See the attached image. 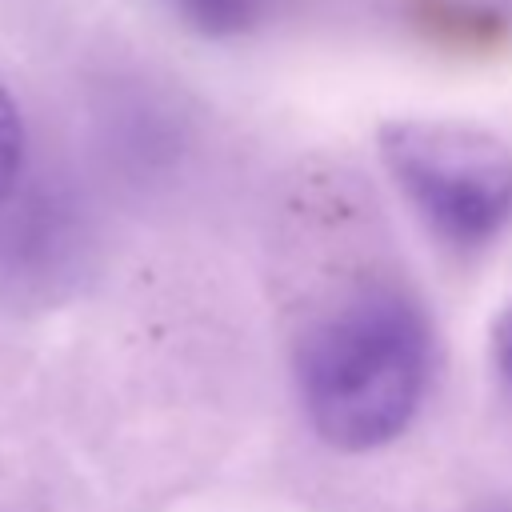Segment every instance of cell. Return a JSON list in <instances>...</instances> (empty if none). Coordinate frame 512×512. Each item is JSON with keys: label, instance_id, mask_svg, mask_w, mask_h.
<instances>
[{"label": "cell", "instance_id": "6da1fadb", "mask_svg": "<svg viewBox=\"0 0 512 512\" xmlns=\"http://www.w3.org/2000/svg\"><path fill=\"white\" fill-rule=\"evenodd\" d=\"M432 364L424 312L396 288L372 284L320 316L300 344V396L312 428L368 452L408 428Z\"/></svg>", "mask_w": 512, "mask_h": 512}, {"label": "cell", "instance_id": "3957f363", "mask_svg": "<svg viewBox=\"0 0 512 512\" xmlns=\"http://www.w3.org/2000/svg\"><path fill=\"white\" fill-rule=\"evenodd\" d=\"M184 20L208 36H236L260 20L264 0H172Z\"/></svg>", "mask_w": 512, "mask_h": 512}, {"label": "cell", "instance_id": "7a4b0ae2", "mask_svg": "<svg viewBox=\"0 0 512 512\" xmlns=\"http://www.w3.org/2000/svg\"><path fill=\"white\" fill-rule=\"evenodd\" d=\"M380 152L416 212L448 244L492 240L512 212V152L484 128L400 120L380 132Z\"/></svg>", "mask_w": 512, "mask_h": 512}, {"label": "cell", "instance_id": "277c9868", "mask_svg": "<svg viewBox=\"0 0 512 512\" xmlns=\"http://www.w3.org/2000/svg\"><path fill=\"white\" fill-rule=\"evenodd\" d=\"M24 164V120L20 108L12 104V96L0 84V200L12 192L16 176Z\"/></svg>", "mask_w": 512, "mask_h": 512}, {"label": "cell", "instance_id": "5b68a950", "mask_svg": "<svg viewBox=\"0 0 512 512\" xmlns=\"http://www.w3.org/2000/svg\"><path fill=\"white\" fill-rule=\"evenodd\" d=\"M496 356H500V372L512 380V316L504 320L500 328V340H496Z\"/></svg>", "mask_w": 512, "mask_h": 512}]
</instances>
